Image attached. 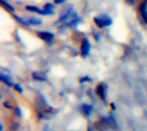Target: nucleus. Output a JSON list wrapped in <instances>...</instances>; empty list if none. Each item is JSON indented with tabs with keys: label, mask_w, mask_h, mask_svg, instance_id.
I'll return each instance as SVG.
<instances>
[{
	"label": "nucleus",
	"mask_w": 147,
	"mask_h": 131,
	"mask_svg": "<svg viewBox=\"0 0 147 131\" xmlns=\"http://www.w3.org/2000/svg\"><path fill=\"white\" fill-rule=\"evenodd\" d=\"M16 89H17V90L20 92V93H22V88H20L18 85H16Z\"/></svg>",
	"instance_id": "obj_13"
},
{
	"label": "nucleus",
	"mask_w": 147,
	"mask_h": 131,
	"mask_svg": "<svg viewBox=\"0 0 147 131\" xmlns=\"http://www.w3.org/2000/svg\"><path fill=\"white\" fill-rule=\"evenodd\" d=\"M28 23L32 24V25H35V26H40L42 24V21L37 18H34V17H31L28 19Z\"/></svg>",
	"instance_id": "obj_6"
},
{
	"label": "nucleus",
	"mask_w": 147,
	"mask_h": 131,
	"mask_svg": "<svg viewBox=\"0 0 147 131\" xmlns=\"http://www.w3.org/2000/svg\"><path fill=\"white\" fill-rule=\"evenodd\" d=\"M83 112L85 115L89 116V115H90V113L92 112V107L89 105H84L83 106Z\"/></svg>",
	"instance_id": "obj_7"
},
{
	"label": "nucleus",
	"mask_w": 147,
	"mask_h": 131,
	"mask_svg": "<svg viewBox=\"0 0 147 131\" xmlns=\"http://www.w3.org/2000/svg\"><path fill=\"white\" fill-rule=\"evenodd\" d=\"M90 52V42L87 39H84L81 45V54L83 57H86Z\"/></svg>",
	"instance_id": "obj_2"
},
{
	"label": "nucleus",
	"mask_w": 147,
	"mask_h": 131,
	"mask_svg": "<svg viewBox=\"0 0 147 131\" xmlns=\"http://www.w3.org/2000/svg\"><path fill=\"white\" fill-rule=\"evenodd\" d=\"M105 86L104 84H101L98 86L97 89H96V93L97 94L102 98V100H106V92H105Z\"/></svg>",
	"instance_id": "obj_4"
},
{
	"label": "nucleus",
	"mask_w": 147,
	"mask_h": 131,
	"mask_svg": "<svg viewBox=\"0 0 147 131\" xmlns=\"http://www.w3.org/2000/svg\"><path fill=\"white\" fill-rule=\"evenodd\" d=\"M33 77H34V79H37V80H40V81H45V80H46V78H45V77L39 76L37 73H35V74H33Z\"/></svg>",
	"instance_id": "obj_10"
},
{
	"label": "nucleus",
	"mask_w": 147,
	"mask_h": 131,
	"mask_svg": "<svg viewBox=\"0 0 147 131\" xmlns=\"http://www.w3.org/2000/svg\"><path fill=\"white\" fill-rule=\"evenodd\" d=\"M65 0H54V3H57V4H59V3H64Z\"/></svg>",
	"instance_id": "obj_12"
},
{
	"label": "nucleus",
	"mask_w": 147,
	"mask_h": 131,
	"mask_svg": "<svg viewBox=\"0 0 147 131\" xmlns=\"http://www.w3.org/2000/svg\"><path fill=\"white\" fill-rule=\"evenodd\" d=\"M1 2H2V4L7 9H9V10H10V11H13L14 10V8L6 1V0H1Z\"/></svg>",
	"instance_id": "obj_9"
},
{
	"label": "nucleus",
	"mask_w": 147,
	"mask_h": 131,
	"mask_svg": "<svg viewBox=\"0 0 147 131\" xmlns=\"http://www.w3.org/2000/svg\"><path fill=\"white\" fill-rule=\"evenodd\" d=\"M39 35L41 39H43L44 40L49 42L53 39V35L51 33H48V32H41V33H39Z\"/></svg>",
	"instance_id": "obj_5"
},
{
	"label": "nucleus",
	"mask_w": 147,
	"mask_h": 131,
	"mask_svg": "<svg viewBox=\"0 0 147 131\" xmlns=\"http://www.w3.org/2000/svg\"><path fill=\"white\" fill-rule=\"evenodd\" d=\"M95 21H96V25L99 26L100 27H106V26H109L111 24V20L108 17L95 18Z\"/></svg>",
	"instance_id": "obj_1"
},
{
	"label": "nucleus",
	"mask_w": 147,
	"mask_h": 131,
	"mask_svg": "<svg viewBox=\"0 0 147 131\" xmlns=\"http://www.w3.org/2000/svg\"><path fill=\"white\" fill-rule=\"evenodd\" d=\"M73 15V9L72 8H68L61 15H60V21H65L66 20H68L69 18H71Z\"/></svg>",
	"instance_id": "obj_3"
},
{
	"label": "nucleus",
	"mask_w": 147,
	"mask_h": 131,
	"mask_svg": "<svg viewBox=\"0 0 147 131\" xmlns=\"http://www.w3.org/2000/svg\"><path fill=\"white\" fill-rule=\"evenodd\" d=\"M3 105H4V106H5V107H8V108H11V106H9V102H4V103H3Z\"/></svg>",
	"instance_id": "obj_14"
},
{
	"label": "nucleus",
	"mask_w": 147,
	"mask_h": 131,
	"mask_svg": "<svg viewBox=\"0 0 147 131\" xmlns=\"http://www.w3.org/2000/svg\"><path fill=\"white\" fill-rule=\"evenodd\" d=\"M1 80H2L3 82H5L7 85L12 86V82H11V81H10V78L8 77V76H5L3 74H1Z\"/></svg>",
	"instance_id": "obj_8"
},
{
	"label": "nucleus",
	"mask_w": 147,
	"mask_h": 131,
	"mask_svg": "<svg viewBox=\"0 0 147 131\" xmlns=\"http://www.w3.org/2000/svg\"><path fill=\"white\" fill-rule=\"evenodd\" d=\"M44 9H48V10H53V6L51 3H47V4L45 5Z\"/></svg>",
	"instance_id": "obj_11"
}]
</instances>
